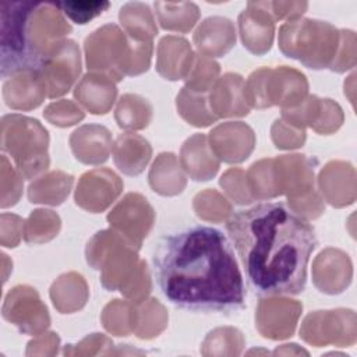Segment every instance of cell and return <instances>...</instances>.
<instances>
[{
  "mask_svg": "<svg viewBox=\"0 0 357 357\" xmlns=\"http://www.w3.org/2000/svg\"><path fill=\"white\" fill-rule=\"evenodd\" d=\"M153 271L160 291L176 307L230 314L245 305L234 251L215 227L191 226L162 237L153 254Z\"/></svg>",
  "mask_w": 357,
  "mask_h": 357,
  "instance_id": "obj_1",
  "label": "cell"
},
{
  "mask_svg": "<svg viewBox=\"0 0 357 357\" xmlns=\"http://www.w3.org/2000/svg\"><path fill=\"white\" fill-rule=\"evenodd\" d=\"M227 233L258 296H294L305 289L318 241L310 222L286 204L265 202L227 219Z\"/></svg>",
  "mask_w": 357,
  "mask_h": 357,
  "instance_id": "obj_2",
  "label": "cell"
},
{
  "mask_svg": "<svg viewBox=\"0 0 357 357\" xmlns=\"http://www.w3.org/2000/svg\"><path fill=\"white\" fill-rule=\"evenodd\" d=\"M91 268L100 271V283L109 291H120L127 300L142 301L152 290L148 265L138 250L114 229L95 233L85 248Z\"/></svg>",
  "mask_w": 357,
  "mask_h": 357,
  "instance_id": "obj_3",
  "label": "cell"
},
{
  "mask_svg": "<svg viewBox=\"0 0 357 357\" xmlns=\"http://www.w3.org/2000/svg\"><path fill=\"white\" fill-rule=\"evenodd\" d=\"M84 53L89 71L105 74L114 82H120L124 77L148 71L153 42L134 40L119 25L106 24L85 38Z\"/></svg>",
  "mask_w": 357,
  "mask_h": 357,
  "instance_id": "obj_4",
  "label": "cell"
},
{
  "mask_svg": "<svg viewBox=\"0 0 357 357\" xmlns=\"http://www.w3.org/2000/svg\"><path fill=\"white\" fill-rule=\"evenodd\" d=\"M339 40V29L331 22L301 17L279 28L278 46L286 57L298 60L308 68L322 70L331 67Z\"/></svg>",
  "mask_w": 357,
  "mask_h": 357,
  "instance_id": "obj_5",
  "label": "cell"
},
{
  "mask_svg": "<svg viewBox=\"0 0 357 357\" xmlns=\"http://www.w3.org/2000/svg\"><path fill=\"white\" fill-rule=\"evenodd\" d=\"M1 151L8 153L17 170L26 180L36 178L49 169V132L39 120L22 114L1 117Z\"/></svg>",
  "mask_w": 357,
  "mask_h": 357,
  "instance_id": "obj_6",
  "label": "cell"
},
{
  "mask_svg": "<svg viewBox=\"0 0 357 357\" xmlns=\"http://www.w3.org/2000/svg\"><path fill=\"white\" fill-rule=\"evenodd\" d=\"M244 93L250 109H289L308 96V81L301 71L289 66L261 67L244 81Z\"/></svg>",
  "mask_w": 357,
  "mask_h": 357,
  "instance_id": "obj_7",
  "label": "cell"
},
{
  "mask_svg": "<svg viewBox=\"0 0 357 357\" xmlns=\"http://www.w3.org/2000/svg\"><path fill=\"white\" fill-rule=\"evenodd\" d=\"M36 1H4L0 4V74L3 78L33 68L26 49L25 24Z\"/></svg>",
  "mask_w": 357,
  "mask_h": 357,
  "instance_id": "obj_8",
  "label": "cell"
},
{
  "mask_svg": "<svg viewBox=\"0 0 357 357\" xmlns=\"http://www.w3.org/2000/svg\"><path fill=\"white\" fill-rule=\"evenodd\" d=\"M73 31L57 3L36 1L25 24V39L31 66L39 68L42 59Z\"/></svg>",
  "mask_w": 357,
  "mask_h": 357,
  "instance_id": "obj_9",
  "label": "cell"
},
{
  "mask_svg": "<svg viewBox=\"0 0 357 357\" xmlns=\"http://www.w3.org/2000/svg\"><path fill=\"white\" fill-rule=\"evenodd\" d=\"M300 337L315 347L353 346L357 339L356 312L349 308L312 311L301 322Z\"/></svg>",
  "mask_w": 357,
  "mask_h": 357,
  "instance_id": "obj_10",
  "label": "cell"
},
{
  "mask_svg": "<svg viewBox=\"0 0 357 357\" xmlns=\"http://www.w3.org/2000/svg\"><path fill=\"white\" fill-rule=\"evenodd\" d=\"M81 52L73 39H63L42 59L39 70L47 86V98L66 95L81 74Z\"/></svg>",
  "mask_w": 357,
  "mask_h": 357,
  "instance_id": "obj_11",
  "label": "cell"
},
{
  "mask_svg": "<svg viewBox=\"0 0 357 357\" xmlns=\"http://www.w3.org/2000/svg\"><path fill=\"white\" fill-rule=\"evenodd\" d=\"M107 222L112 229L139 250L153 227L155 211L142 194L128 192L107 213Z\"/></svg>",
  "mask_w": 357,
  "mask_h": 357,
  "instance_id": "obj_12",
  "label": "cell"
},
{
  "mask_svg": "<svg viewBox=\"0 0 357 357\" xmlns=\"http://www.w3.org/2000/svg\"><path fill=\"white\" fill-rule=\"evenodd\" d=\"M3 317L26 335L38 336L50 325L46 305L36 289L28 284H18L7 293L3 304Z\"/></svg>",
  "mask_w": 357,
  "mask_h": 357,
  "instance_id": "obj_13",
  "label": "cell"
},
{
  "mask_svg": "<svg viewBox=\"0 0 357 357\" xmlns=\"http://www.w3.org/2000/svg\"><path fill=\"white\" fill-rule=\"evenodd\" d=\"M318 160L303 153L280 155L273 159V173L280 195L287 197V202L304 198L317 192L315 167Z\"/></svg>",
  "mask_w": 357,
  "mask_h": 357,
  "instance_id": "obj_14",
  "label": "cell"
},
{
  "mask_svg": "<svg viewBox=\"0 0 357 357\" xmlns=\"http://www.w3.org/2000/svg\"><path fill=\"white\" fill-rule=\"evenodd\" d=\"M123 188V180L117 173L107 167H98L79 177L74 201L86 212L100 213L120 197Z\"/></svg>",
  "mask_w": 357,
  "mask_h": 357,
  "instance_id": "obj_15",
  "label": "cell"
},
{
  "mask_svg": "<svg viewBox=\"0 0 357 357\" xmlns=\"http://www.w3.org/2000/svg\"><path fill=\"white\" fill-rule=\"evenodd\" d=\"M301 312L303 304L298 300L282 296H268L258 303L255 326L266 339H287L293 336Z\"/></svg>",
  "mask_w": 357,
  "mask_h": 357,
  "instance_id": "obj_16",
  "label": "cell"
},
{
  "mask_svg": "<svg viewBox=\"0 0 357 357\" xmlns=\"http://www.w3.org/2000/svg\"><path fill=\"white\" fill-rule=\"evenodd\" d=\"M275 22L269 1H248L238 15V33L244 47L255 56L268 53L275 38Z\"/></svg>",
  "mask_w": 357,
  "mask_h": 357,
  "instance_id": "obj_17",
  "label": "cell"
},
{
  "mask_svg": "<svg viewBox=\"0 0 357 357\" xmlns=\"http://www.w3.org/2000/svg\"><path fill=\"white\" fill-rule=\"evenodd\" d=\"M209 145L220 162L241 163L255 148V132L243 121H226L218 124L208 135Z\"/></svg>",
  "mask_w": 357,
  "mask_h": 357,
  "instance_id": "obj_18",
  "label": "cell"
},
{
  "mask_svg": "<svg viewBox=\"0 0 357 357\" xmlns=\"http://www.w3.org/2000/svg\"><path fill=\"white\" fill-rule=\"evenodd\" d=\"M353 264L350 257L339 250L328 247L312 262V282L325 294H340L351 283Z\"/></svg>",
  "mask_w": 357,
  "mask_h": 357,
  "instance_id": "obj_19",
  "label": "cell"
},
{
  "mask_svg": "<svg viewBox=\"0 0 357 357\" xmlns=\"http://www.w3.org/2000/svg\"><path fill=\"white\" fill-rule=\"evenodd\" d=\"M318 190L333 208L351 205L357 198L356 169L350 162L331 160L318 174Z\"/></svg>",
  "mask_w": 357,
  "mask_h": 357,
  "instance_id": "obj_20",
  "label": "cell"
},
{
  "mask_svg": "<svg viewBox=\"0 0 357 357\" xmlns=\"http://www.w3.org/2000/svg\"><path fill=\"white\" fill-rule=\"evenodd\" d=\"M47 86L39 68H26L13 74L3 84V99L10 109L28 112L42 105Z\"/></svg>",
  "mask_w": 357,
  "mask_h": 357,
  "instance_id": "obj_21",
  "label": "cell"
},
{
  "mask_svg": "<svg viewBox=\"0 0 357 357\" xmlns=\"http://www.w3.org/2000/svg\"><path fill=\"white\" fill-rule=\"evenodd\" d=\"M208 103L218 119L247 116L250 106L245 100L244 78L237 73L219 77L208 93Z\"/></svg>",
  "mask_w": 357,
  "mask_h": 357,
  "instance_id": "obj_22",
  "label": "cell"
},
{
  "mask_svg": "<svg viewBox=\"0 0 357 357\" xmlns=\"http://www.w3.org/2000/svg\"><path fill=\"white\" fill-rule=\"evenodd\" d=\"M237 32L231 20L220 15L205 18L192 35L198 54L213 59L223 57L236 45Z\"/></svg>",
  "mask_w": 357,
  "mask_h": 357,
  "instance_id": "obj_23",
  "label": "cell"
},
{
  "mask_svg": "<svg viewBox=\"0 0 357 357\" xmlns=\"http://www.w3.org/2000/svg\"><path fill=\"white\" fill-rule=\"evenodd\" d=\"M70 148L81 163L102 165L109 159L113 148L112 132L102 124H84L71 132Z\"/></svg>",
  "mask_w": 357,
  "mask_h": 357,
  "instance_id": "obj_24",
  "label": "cell"
},
{
  "mask_svg": "<svg viewBox=\"0 0 357 357\" xmlns=\"http://www.w3.org/2000/svg\"><path fill=\"white\" fill-rule=\"evenodd\" d=\"M195 53L183 36L167 35L158 43L156 71L167 81L184 79L194 63Z\"/></svg>",
  "mask_w": 357,
  "mask_h": 357,
  "instance_id": "obj_25",
  "label": "cell"
},
{
  "mask_svg": "<svg viewBox=\"0 0 357 357\" xmlns=\"http://www.w3.org/2000/svg\"><path fill=\"white\" fill-rule=\"evenodd\" d=\"M178 160L184 173L194 181H208L213 178L220 166V160L209 145L208 135L201 132L184 141Z\"/></svg>",
  "mask_w": 357,
  "mask_h": 357,
  "instance_id": "obj_26",
  "label": "cell"
},
{
  "mask_svg": "<svg viewBox=\"0 0 357 357\" xmlns=\"http://www.w3.org/2000/svg\"><path fill=\"white\" fill-rule=\"evenodd\" d=\"M116 82L100 73L88 71L75 85V100L92 114H106L116 102Z\"/></svg>",
  "mask_w": 357,
  "mask_h": 357,
  "instance_id": "obj_27",
  "label": "cell"
},
{
  "mask_svg": "<svg viewBox=\"0 0 357 357\" xmlns=\"http://www.w3.org/2000/svg\"><path fill=\"white\" fill-rule=\"evenodd\" d=\"M116 167L126 176L141 174L152 156L148 139L135 132L119 134L112 148Z\"/></svg>",
  "mask_w": 357,
  "mask_h": 357,
  "instance_id": "obj_28",
  "label": "cell"
},
{
  "mask_svg": "<svg viewBox=\"0 0 357 357\" xmlns=\"http://www.w3.org/2000/svg\"><path fill=\"white\" fill-rule=\"evenodd\" d=\"M148 181L151 188L163 197L178 195L187 185V177L180 160L172 152H162L156 156L149 169Z\"/></svg>",
  "mask_w": 357,
  "mask_h": 357,
  "instance_id": "obj_29",
  "label": "cell"
},
{
  "mask_svg": "<svg viewBox=\"0 0 357 357\" xmlns=\"http://www.w3.org/2000/svg\"><path fill=\"white\" fill-rule=\"evenodd\" d=\"M50 300L60 314H71L85 307L89 289L82 275L68 272L60 275L50 286Z\"/></svg>",
  "mask_w": 357,
  "mask_h": 357,
  "instance_id": "obj_30",
  "label": "cell"
},
{
  "mask_svg": "<svg viewBox=\"0 0 357 357\" xmlns=\"http://www.w3.org/2000/svg\"><path fill=\"white\" fill-rule=\"evenodd\" d=\"M74 184V176L61 170H53L36 177L28 185V199L32 204L50 206L61 205Z\"/></svg>",
  "mask_w": 357,
  "mask_h": 357,
  "instance_id": "obj_31",
  "label": "cell"
},
{
  "mask_svg": "<svg viewBox=\"0 0 357 357\" xmlns=\"http://www.w3.org/2000/svg\"><path fill=\"white\" fill-rule=\"evenodd\" d=\"M123 31L134 40L152 42L158 35V25L151 7L141 1H128L119 11Z\"/></svg>",
  "mask_w": 357,
  "mask_h": 357,
  "instance_id": "obj_32",
  "label": "cell"
},
{
  "mask_svg": "<svg viewBox=\"0 0 357 357\" xmlns=\"http://www.w3.org/2000/svg\"><path fill=\"white\" fill-rule=\"evenodd\" d=\"M153 7L160 26L166 31L187 33L201 17L198 6L192 1H155Z\"/></svg>",
  "mask_w": 357,
  "mask_h": 357,
  "instance_id": "obj_33",
  "label": "cell"
},
{
  "mask_svg": "<svg viewBox=\"0 0 357 357\" xmlns=\"http://www.w3.org/2000/svg\"><path fill=\"white\" fill-rule=\"evenodd\" d=\"M153 107L148 99L137 93H124L117 100L114 120L117 126L127 131L144 130L149 126Z\"/></svg>",
  "mask_w": 357,
  "mask_h": 357,
  "instance_id": "obj_34",
  "label": "cell"
},
{
  "mask_svg": "<svg viewBox=\"0 0 357 357\" xmlns=\"http://www.w3.org/2000/svg\"><path fill=\"white\" fill-rule=\"evenodd\" d=\"M166 308L156 298L135 301L134 333L139 339H153L167 326Z\"/></svg>",
  "mask_w": 357,
  "mask_h": 357,
  "instance_id": "obj_35",
  "label": "cell"
},
{
  "mask_svg": "<svg viewBox=\"0 0 357 357\" xmlns=\"http://www.w3.org/2000/svg\"><path fill=\"white\" fill-rule=\"evenodd\" d=\"M176 107L184 121L198 128L208 127L219 120L209 107L206 93L192 92L185 86L176 96Z\"/></svg>",
  "mask_w": 357,
  "mask_h": 357,
  "instance_id": "obj_36",
  "label": "cell"
},
{
  "mask_svg": "<svg viewBox=\"0 0 357 357\" xmlns=\"http://www.w3.org/2000/svg\"><path fill=\"white\" fill-rule=\"evenodd\" d=\"M61 227L60 216L50 209H35L24 223V240L28 244H43L53 240Z\"/></svg>",
  "mask_w": 357,
  "mask_h": 357,
  "instance_id": "obj_37",
  "label": "cell"
},
{
  "mask_svg": "<svg viewBox=\"0 0 357 357\" xmlns=\"http://www.w3.org/2000/svg\"><path fill=\"white\" fill-rule=\"evenodd\" d=\"M245 178L254 201L272 199L280 195L275 181L273 159L271 158H265L254 162L247 170Z\"/></svg>",
  "mask_w": 357,
  "mask_h": 357,
  "instance_id": "obj_38",
  "label": "cell"
},
{
  "mask_svg": "<svg viewBox=\"0 0 357 357\" xmlns=\"http://www.w3.org/2000/svg\"><path fill=\"white\" fill-rule=\"evenodd\" d=\"M201 346L204 356H238L245 346V340L237 328L222 326L211 331Z\"/></svg>",
  "mask_w": 357,
  "mask_h": 357,
  "instance_id": "obj_39",
  "label": "cell"
},
{
  "mask_svg": "<svg viewBox=\"0 0 357 357\" xmlns=\"http://www.w3.org/2000/svg\"><path fill=\"white\" fill-rule=\"evenodd\" d=\"M134 314L135 301L114 298L105 305L100 321L112 335L128 336L134 332Z\"/></svg>",
  "mask_w": 357,
  "mask_h": 357,
  "instance_id": "obj_40",
  "label": "cell"
},
{
  "mask_svg": "<svg viewBox=\"0 0 357 357\" xmlns=\"http://www.w3.org/2000/svg\"><path fill=\"white\" fill-rule=\"evenodd\" d=\"M192 208L199 219L212 223L225 222L233 213L231 204L213 188L199 191L192 199Z\"/></svg>",
  "mask_w": 357,
  "mask_h": 357,
  "instance_id": "obj_41",
  "label": "cell"
},
{
  "mask_svg": "<svg viewBox=\"0 0 357 357\" xmlns=\"http://www.w3.org/2000/svg\"><path fill=\"white\" fill-rule=\"evenodd\" d=\"M220 74V66L213 59L195 54L185 81V88L197 93H208Z\"/></svg>",
  "mask_w": 357,
  "mask_h": 357,
  "instance_id": "obj_42",
  "label": "cell"
},
{
  "mask_svg": "<svg viewBox=\"0 0 357 357\" xmlns=\"http://www.w3.org/2000/svg\"><path fill=\"white\" fill-rule=\"evenodd\" d=\"M344 121V114L339 103L329 98H319L318 109L315 113L311 128L321 135H329L336 132Z\"/></svg>",
  "mask_w": 357,
  "mask_h": 357,
  "instance_id": "obj_43",
  "label": "cell"
},
{
  "mask_svg": "<svg viewBox=\"0 0 357 357\" xmlns=\"http://www.w3.org/2000/svg\"><path fill=\"white\" fill-rule=\"evenodd\" d=\"M43 117L56 127H71L84 120V110L70 99H60L49 103L43 110Z\"/></svg>",
  "mask_w": 357,
  "mask_h": 357,
  "instance_id": "obj_44",
  "label": "cell"
},
{
  "mask_svg": "<svg viewBox=\"0 0 357 357\" xmlns=\"http://www.w3.org/2000/svg\"><path fill=\"white\" fill-rule=\"evenodd\" d=\"M219 184L226 195L237 205H248L254 201L247 185L245 172L240 167L226 170L219 178Z\"/></svg>",
  "mask_w": 357,
  "mask_h": 357,
  "instance_id": "obj_45",
  "label": "cell"
},
{
  "mask_svg": "<svg viewBox=\"0 0 357 357\" xmlns=\"http://www.w3.org/2000/svg\"><path fill=\"white\" fill-rule=\"evenodd\" d=\"M1 201L0 206L8 208L14 206L22 194V176L18 170H15L11 163L7 160L6 155H1Z\"/></svg>",
  "mask_w": 357,
  "mask_h": 357,
  "instance_id": "obj_46",
  "label": "cell"
},
{
  "mask_svg": "<svg viewBox=\"0 0 357 357\" xmlns=\"http://www.w3.org/2000/svg\"><path fill=\"white\" fill-rule=\"evenodd\" d=\"M272 142L278 149H297L301 148L307 139L304 128H297L283 119H276L271 127Z\"/></svg>",
  "mask_w": 357,
  "mask_h": 357,
  "instance_id": "obj_47",
  "label": "cell"
},
{
  "mask_svg": "<svg viewBox=\"0 0 357 357\" xmlns=\"http://www.w3.org/2000/svg\"><path fill=\"white\" fill-rule=\"evenodd\" d=\"M59 8L73 22L84 25L110 7L109 1H61Z\"/></svg>",
  "mask_w": 357,
  "mask_h": 357,
  "instance_id": "obj_48",
  "label": "cell"
},
{
  "mask_svg": "<svg viewBox=\"0 0 357 357\" xmlns=\"http://www.w3.org/2000/svg\"><path fill=\"white\" fill-rule=\"evenodd\" d=\"M339 47L329 70L344 73L356 66V33L350 29H339Z\"/></svg>",
  "mask_w": 357,
  "mask_h": 357,
  "instance_id": "obj_49",
  "label": "cell"
},
{
  "mask_svg": "<svg viewBox=\"0 0 357 357\" xmlns=\"http://www.w3.org/2000/svg\"><path fill=\"white\" fill-rule=\"evenodd\" d=\"M24 223L25 222L18 215L1 213L0 243L3 247L14 248L18 245V243L24 234Z\"/></svg>",
  "mask_w": 357,
  "mask_h": 357,
  "instance_id": "obj_50",
  "label": "cell"
},
{
  "mask_svg": "<svg viewBox=\"0 0 357 357\" xmlns=\"http://www.w3.org/2000/svg\"><path fill=\"white\" fill-rule=\"evenodd\" d=\"M271 6V13L275 18V21L286 20L293 21L297 18H301V15L307 11L308 8V1L304 0H276V1H269Z\"/></svg>",
  "mask_w": 357,
  "mask_h": 357,
  "instance_id": "obj_51",
  "label": "cell"
}]
</instances>
